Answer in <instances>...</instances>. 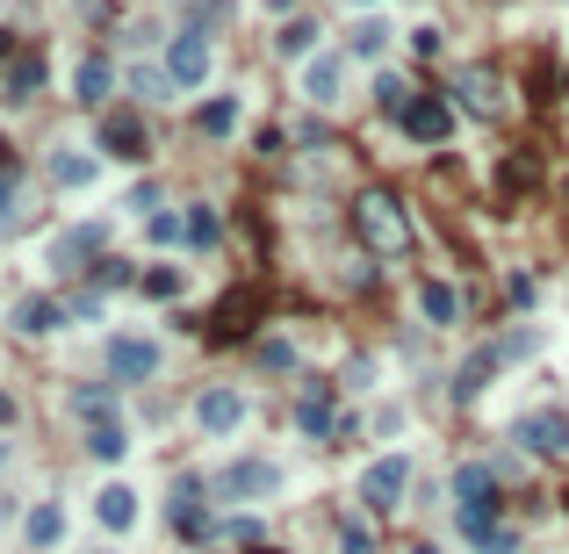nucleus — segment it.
Listing matches in <instances>:
<instances>
[{
    "mask_svg": "<svg viewBox=\"0 0 569 554\" xmlns=\"http://www.w3.org/2000/svg\"><path fill=\"white\" fill-rule=\"evenodd\" d=\"M454 526L476 554H512L519 547V526H504V490H498V468L468 461L454 475Z\"/></svg>",
    "mask_w": 569,
    "mask_h": 554,
    "instance_id": "1",
    "label": "nucleus"
},
{
    "mask_svg": "<svg viewBox=\"0 0 569 554\" xmlns=\"http://www.w3.org/2000/svg\"><path fill=\"white\" fill-rule=\"evenodd\" d=\"M346 224H353V238H361L368 260H411V209H404L397 188H361L353 195V209H346Z\"/></svg>",
    "mask_w": 569,
    "mask_h": 554,
    "instance_id": "2",
    "label": "nucleus"
},
{
    "mask_svg": "<svg viewBox=\"0 0 569 554\" xmlns=\"http://www.w3.org/2000/svg\"><path fill=\"white\" fill-rule=\"evenodd\" d=\"M289 417H295V433L303 439H325V447H339V381H325V375H303V389H295V403H289Z\"/></svg>",
    "mask_w": 569,
    "mask_h": 554,
    "instance_id": "3",
    "label": "nucleus"
},
{
    "mask_svg": "<svg viewBox=\"0 0 569 554\" xmlns=\"http://www.w3.org/2000/svg\"><path fill=\"white\" fill-rule=\"evenodd\" d=\"M259 317H267V288L245 281V288H231L224 303L202 317V339H209V346H239V339H253V331H259Z\"/></svg>",
    "mask_w": 569,
    "mask_h": 554,
    "instance_id": "4",
    "label": "nucleus"
},
{
    "mask_svg": "<svg viewBox=\"0 0 569 554\" xmlns=\"http://www.w3.org/2000/svg\"><path fill=\"white\" fill-rule=\"evenodd\" d=\"M217 497L224 504H259V497H281V461H267V453H239V461L217 468Z\"/></svg>",
    "mask_w": 569,
    "mask_h": 554,
    "instance_id": "5",
    "label": "nucleus"
},
{
    "mask_svg": "<svg viewBox=\"0 0 569 554\" xmlns=\"http://www.w3.org/2000/svg\"><path fill=\"white\" fill-rule=\"evenodd\" d=\"M44 260H51V274H58V281L94 274V267L108 260V224H72V231H58V238L44 245Z\"/></svg>",
    "mask_w": 569,
    "mask_h": 554,
    "instance_id": "6",
    "label": "nucleus"
},
{
    "mask_svg": "<svg viewBox=\"0 0 569 554\" xmlns=\"http://www.w3.org/2000/svg\"><path fill=\"white\" fill-rule=\"evenodd\" d=\"M217 72V44H209V30H173L166 44V87L173 94H195Z\"/></svg>",
    "mask_w": 569,
    "mask_h": 554,
    "instance_id": "7",
    "label": "nucleus"
},
{
    "mask_svg": "<svg viewBox=\"0 0 569 554\" xmlns=\"http://www.w3.org/2000/svg\"><path fill=\"white\" fill-rule=\"evenodd\" d=\"M448 102H462L468 116H484V122H504L512 116V94H504V72L498 66H462L454 72V94Z\"/></svg>",
    "mask_w": 569,
    "mask_h": 554,
    "instance_id": "8",
    "label": "nucleus"
},
{
    "mask_svg": "<svg viewBox=\"0 0 569 554\" xmlns=\"http://www.w3.org/2000/svg\"><path fill=\"white\" fill-rule=\"evenodd\" d=\"M519 353H534V331H519V339H490V346H476V353L462 361V375H454V397H462V403H476V397L490 389V375H498L504 361H519Z\"/></svg>",
    "mask_w": 569,
    "mask_h": 554,
    "instance_id": "9",
    "label": "nucleus"
},
{
    "mask_svg": "<svg viewBox=\"0 0 569 554\" xmlns=\"http://www.w3.org/2000/svg\"><path fill=\"white\" fill-rule=\"evenodd\" d=\"M202 490H209L202 475H181V483H173V497H166V526H173L181 540H195V547L224 533V526L209 519V497H202Z\"/></svg>",
    "mask_w": 569,
    "mask_h": 554,
    "instance_id": "10",
    "label": "nucleus"
},
{
    "mask_svg": "<svg viewBox=\"0 0 569 554\" xmlns=\"http://www.w3.org/2000/svg\"><path fill=\"white\" fill-rule=\"evenodd\" d=\"M512 439H519L526 453H541V461H562V453H569V411H562V403H541V411H519Z\"/></svg>",
    "mask_w": 569,
    "mask_h": 554,
    "instance_id": "11",
    "label": "nucleus"
},
{
    "mask_svg": "<svg viewBox=\"0 0 569 554\" xmlns=\"http://www.w3.org/2000/svg\"><path fill=\"white\" fill-rule=\"evenodd\" d=\"M94 144H102L108 158H123V166H144V158H152V130H144L138 108H108L102 130H94Z\"/></svg>",
    "mask_w": 569,
    "mask_h": 554,
    "instance_id": "12",
    "label": "nucleus"
},
{
    "mask_svg": "<svg viewBox=\"0 0 569 554\" xmlns=\"http://www.w3.org/2000/svg\"><path fill=\"white\" fill-rule=\"evenodd\" d=\"M152 375H159V346L138 339V331H116V339H108V381H116V389H138V381H152Z\"/></svg>",
    "mask_w": 569,
    "mask_h": 554,
    "instance_id": "13",
    "label": "nucleus"
},
{
    "mask_svg": "<svg viewBox=\"0 0 569 554\" xmlns=\"http://www.w3.org/2000/svg\"><path fill=\"white\" fill-rule=\"evenodd\" d=\"M404 490H411V461H404V453L368 461V475H361V504H368V511H397Z\"/></svg>",
    "mask_w": 569,
    "mask_h": 554,
    "instance_id": "14",
    "label": "nucleus"
},
{
    "mask_svg": "<svg viewBox=\"0 0 569 554\" xmlns=\"http://www.w3.org/2000/svg\"><path fill=\"white\" fill-rule=\"evenodd\" d=\"M411 144H448L454 138V102L448 94H418L411 108H404V122H397Z\"/></svg>",
    "mask_w": 569,
    "mask_h": 554,
    "instance_id": "15",
    "label": "nucleus"
},
{
    "mask_svg": "<svg viewBox=\"0 0 569 554\" xmlns=\"http://www.w3.org/2000/svg\"><path fill=\"white\" fill-rule=\"evenodd\" d=\"M195 425H202L209 439H231L245 425V397H239V389H224V381L202 389V397H195Z\"/></svg>",
    "mask_w": 569,
    "mask_h": 554,
    "instance_id": "16",
    "label": "nucleus"
},
{
    "mask_svg": "<svg viewBox=\"0 0 569 554\" xmlns=\"http://www.w3.org/2000/svg\"><path fill=\"white\" fill-rule=\"evenodd\" d=\"M44 94V51H15L0 66V102H36Z\"/></svg>",
    "mask_w": 569,
    "mask_h": 554,
    "instance_id": "17",
    "label": "nucleus"
},
{
    "mask_svg": "<svg viewBox=\"0 0 569 554\" xmlns=\"http://www.w3.org/2000/svg\"><path fill=\"white\" fill-rule=\"evenodd\" d=\"M66 325V295H22L15 303V331L22 339H51Z\"/></svg>",
    "mask_w": 569,
    "mask_h": 554,
    "instance_id": "18",
    "label": "nucleus"
},
{
    "mask_svg": "<svg viewBox=\"0 0 569 554\" xmlns=\"http://www.w3.org/2000/svg\"><path fill=\"white\" fill-rule=\"evenodd\" d=\"M94 519H102L108 533H130V526H138V490H130V483L94 490Z\"/></svg>",
    "mask_w": 569,
    "mask_h": 554,
    "instance_id": "19",
    "label": "nucleus"
},
{
    "mask_svg": "<svg viewBox=\"0 0 569 554\" xmlns=\"http://www.w3.org/2000/svg\"><path fill=\"white\" fill-rule=\"evenodd\" d=\"M66 411L80 417V425H108V417H116V381H80L66 397Z\"/></svg>",
    "mask_w": 569,
    "mask_h": 554,
    "instance_id": "20",
    "label": "nucleus"
},
{
    "mask_svg": "<svg viewBox=\"0 0 569 554\" xmlns=\"http://www.w3.org/2000/svg\"><path fill=\"white\" fill-rule=\"evenodd\" d=\"M339 87H346V58H339V51L311 58V72H303V94H311L317 108H332V102H339Z\"/></svg>",
    "mask_w": 569,
    "mask_h": 554,
    "instance_id": "21",
    "label": "nucleus"
},
{
    "mask_svg": "<svg viewBox=\"0 0 569 554\" xmlns=\"http://www.w3.org/2000/svg\"><path fill=\"white\" fill-rule=\"evenodd\" d=\"M418 310H426V325H462V288L454 281H418Z\"/></svg>",
    "mask_w": 569,
    "mask_h": 554,
    "instance_id": "22",
    "label": "nucleus"
},
{
    "mask_svg": "<svg viewBox=\"0 0 569 554\" xmlns=\"http://www.w3.org/2000/svg\"><path fill=\"white\" fill-rule=\"evenodd\" d=\"M108 87H116V66H108L102 51L80 58V72H72V94H80L86 108H102V102H108Z\"/></svg>",
    "mask_w": 569,
    "mask_h": 554,
    "instance_id": "23",
    "label": "nucleus"
},
{
    "mask_svg": "<svg viewBox=\"0 0 569 554\" xmlns=\"http://www.w3.org/2000/svg\"><path fill=\"white\" fill-rule=\"evenodd\" d=\"M231 130H239V94H209L195 108V138H231Z\"/></svg>",
    "mask_w": 569,
    "mask_h": 554,
    "instance_id": "24",
    "label": "nucleus"
},
{
    "mask_svg": "<svg viewBox=\"0 0 569 554\" xmlns=\"http://www.w3.org/2000/svg\"><path fill=\"white\" fill-rule=\"evenodd\" d=\"M498 188L512 195V202H526V195L541 188V158H534V152H512V158L498 166Z\"/></svg>",
    "mask_w": 569,
    "mask_h": 554,
    "instance_id": "25",
    "label": "nucleus"
},
{
    "mask_svg": "<svg viewBox=\"0 0 569 554\" xmlns=\"http://www.w3.org/2000/svg\"><path fill=\"white\" fill-rule=\"evenodd\" d=\"M22 540H30L36 554H44V547H58V540H66V511H58V504L44 497V504L30 511V526H22Z\"/></svg>",
    "mask_w": 569,
    "mask_h": 554,
    "instance_id": "26",
    "label": "nucleus"
},
{
    "mask_svg": "<svg viewBox=\"0 0 569 554\" xmlns=\"http://www.w3.org/2000/svg\"><path fill=\"white\" fill-rule=\"evenodd\" d=\"M224 245V216L209 202H188V252H217Z\"/></svg>",
    "mask_w": 569,
    "mask_h": 554,
    "instance_id": "27",
    "label": "nucleus"
},
{
    "mask_svg": "<svg viewBox=\"0 0 569 554\" xmlns=\"http://www.w3.org/2000/svg\"><path fill=\"white\" fill-rule=\"evenodd\" d=\"M94 174H102V158H86V152H58L51 158V188H86Z\"/></svg>",
    "mask_w": 569,
    "mask_h": 554,
    "instance_id": "28",
    "label": "nucleus"
},
{
    "mask_svg": "<svg viewBox=\"0 0 569 554\" xmlns=\"http://www.w3.org/2000/svg\"><path fill=\"white\" fill-rule=\"evenodd\" d=\"M411 102H418L411 80H397V72H382V80H375V108H382L390 122H404V108H411Z\"/></svg>",
    "mask_w": 569,
    "mask_h": 554,
    "instance_id": "29",
    "label": "nucleus"
},
{
    "mask_svg": "<svg viewBox=\"0 0 569 554\" xmlns=\"http://www.w3.org/2000/svg\"><path fill=\"white\" fill-rule=\"evenodd\" d=\"M123 447H130L123 417H108V425H86V453H94V461H123Z\"/></svg>",
    "mask_w": 569,
    "mask_h": 554,
    "instance_id": "30",
    "label": "nucleus"
},
{
    "mask_svg": "<svg viewBox=\"0 0 569 554\" xmlns=\"http://www.w3.org/2000/svg\"><path fill=\"white\" fill-rule=\"evenodd\" d=\"M138 288L152 295V303H181V288H188V274H181V267H144V274H138Z\"/></svg>",
    "mask_w": 569,
    "mask_h": 554,
    "instance_id": "31",
    "label": "nucleus"
},
{
    "mask_svg": "<svg viewBox=\"0 0 569 554\" xmlns=\"http://www.w3.org/2000/svg\"><path fill=\"white\" fill-rule=\"evenodd\" d=\"M346 51H353V58H382V51H390V22H375V15L353 22V44H346Z\"/></svg>",
    "mask_w": 569,
    "mask_h": 554,
    "instance_id": "32",
    "label": "nucleus"
},
{
    "mask_svg": "<svg viewBox=\"0 0 569 554\" xmlns=\"http://www.w3.org/2000/svg\"><path fill=\"white\" fill-rule=\"evenodd\" d=\"M339 554H375V526H368L361 511H346L339 519Z\"/></svg>",
    "mask_w": 569,
    "mask_h": 554,
    "instance_id": "33",
    "label": "nucleus"
},
{
    "mask_svg": "<svg viewBox=\"0 0 569 554\" xmlns=\"http://www.w3.org/2000/svg\"><path fill=\"white\" fill-rule=\"evenodd\" d=\"M317 36H325L317 22H289V30H281L275 44H281V58H311V51H317Z\"/></svg>",
    "mask_w": 569,
    "mask_h": 554,
    "instance_id": "34",
    "label": "nucleus"
},
{
    "mask_svg": "<svg viewBox=\"0 0 569 554\" xmlns=\"http://www.w3.org/2000/svg\"><path fill=\"white\" fill-rule=\"evenodd\" d=\"M144 238L152 245H188V216H166V209H159V216H144Z\"/></svg>",
    "mask_w": 569,
    "mask_h": 554,
    "instance_id": "35",
    "label": "nucleus"
},
{
    "mask_svg": "<svg viewBox=\"0 0 569 554\" xmlns=\"http://www.w3.org/2000/svg\"><path fill=\"white\" fill-rule=\"evenodd\" d=\"M86 281H94V288H130V281H138V267H130V260H116V252H108V260L102 267H94V274H86Z\"/></svg>",
    "mask_w": 569,
    "mask_h": 554,
    "instance_id": "36",
    "label": "nucleus"
},
{
    "mask_svg": "<svg viewBox=\"0 0 569 554\" xmlns=\"http://www.w3.org/2000/svg\"><path fill=\"white\" fill-rule=\"evenodd\" d=\"M259 367H267V375H289V367H295V346L267 339V346H259Z\"/></svg>",
    "mask_w": 569,
    "mask_h": 554,
    "instance_id": "37",
    "label": "nucleus"
},
{
    "mask_svg": "<svg viewBox=\"0 0 569 554\" xmlns=\"http://www.w3.org/2000/svg\"><path fill=\"white\" fill-rule=\"evenodd\" d=\"M224 533L245 540V547H259V519H245V511H239V519H224Z\"/></svg>",
    "mask_w": 569,
    "mask_h": 554,
    "instance_id": "38",
    "label": "nucleus"
},
{
    "mask_svg": "<svg viewBox=\"0 0 569 554\" xmlns=\"http://www.w3.org/2000/svg\"><path fill=\"white\" fill-rule=\"evenodd\" d=\"M504 295H512L519 310H526V303H534V295H541V288H534V274H512V281H504Z\"/></svg>",
    "mask_w": 569,
    "mask_h": 554,
    "instance_id": "39",
    "label": "nucleus"
},
{
    "mask_svg": "<svg viewBox=\"0 0 569 554\" xmlns=\"http://www.w3.org/2000/svg\"><path fill=\"white\" fill-rule=\"evenodd\" d=\"M411 58H440V30H411Z\"/></svg>",
    "mask_w": 569,
    "mask_h": 554,
    "instance_id": "40",
    "label": "nucleus"
},
{
    "mask_svg": "<svg viewBox=\"0 0 569 554\" xmlns=\"http://www.w3.org/2000/svg\"><path fill=\"white\" fill-rule=\"evenodd\" d=\"M15 174H22V158H15V144L0 138V180H15Z\"/></svg>",
    "mask_w": 569,
    "mask_h": 554,
    "instance_id": "41",
    "label": "nucleus"
},
{
    "mask_svg": "<svg viewBox=\"0 0 569 554\" xmlns=\"http://www.w3.org/2000/svg\"><path fill=\"white\" fill-rule=\"evenodd\" d=\"M8 425H15V397H8V389H0V433H8Z\"/></svg>",
    "mask_w": 569,
    "mask_h": 554,
    "instance_id": "42",
    "label": "nucleus"
},
{
    "mask_svg": "<svg viewBox=\"0 0 569 554\" xmlns=\"http://www.w3.org/2000/svg\"><path fill=\"white\" fill-rule=\"evenodd\" d=\"M8 209H15V180H0V224H8Z\"/></svg>",
    "mask_w": 569,
    "mask_h": 554,
    "instance_id": "43",
    "label": "nucleus"
},
{
    "mask_svg": "<svg viewBox=\"0 0 569 554\" xmlns=\"http://www.w3.org/2000/svg\"><path fill=\"white\" fill-rule=\"evenodd\" d=\"M8 58H15V36H8V30H0V66H8Z\"/></svg>",
    "mask_w": 569,
    "mask_h": 554,
    "instance_id": "44",
    "label": "nucleus"
},
{
    "mask_svg": "<svg viewBox=\"0 0 569 554\" xmlns=\"http://www.w3.org/2000/svg\"><path fill=\"white\" fill-rule=\"evenodd\" d=\"M404 554H440V547H432V540H411V547H404Z\"/></svg>",
    "mask_w": 569,
    "mask_h": 554,
    "instance_id": "45",
    "label": "nucleus"
},
{
    "mask_svg": "<svg viewBox=\"0 0 569 554\" xmlns=\"http://www.w3.org/2000/svg\"><path fill=\"white\" fill-rule=\"evenodd\" d=\"M253 554H281V547H253Z\"/></svg>",
    "mask_w": 569,
    "mask_h": 554,
    "instance_id": "46",
    "label": "nucleus"
},
{
    "mask_svg": "<svg viewBox=\"0 0 569 554\" xmlns=\"http://www.w3.org/2000/svg\"><path fill=\"white\" fill-rule=\"evenodd\" d=\"M562 202H569V174H562Z\"/></svg>",
    "mask_w": 569,
    "mask_h": 554,
    "instance_id": "47",
    "label": "nucleus"
},
{
    "mask_svg": "<svg viewBox=\"0 0 569 554\" xmlns=\"http://www.w3.org/2000/svg\"><path fill=\"white\" fill-rule=\"evenodd\" d=\"M353 8H375V0H353Z\"/></svg>",
    "mask_w": 569,
    "mask_h": 554,
    "instance_id": "48",
    "label": "nucleus"
},
{
    "mask_svg": "<svg viewBox=\"0 0 569 554\" xmlns=\"http://www.w3.org/2000/svg\"><path fill=\"white\" fill-rule=\"evenodd\" d=\"M0 468H8V447H0Z\"/></svg>",
    "mask_w": 569,
    "mask_h": 554,
    "instance_id": "49",
    "label": "nucleus"
},
{
    "mask_svg": "<svg viewBox=\"0 0 569 554\" xmlns=\"http://www.w3.org/2000/svg\"><path fill=\"white\" fill-rule=\"evenodd\" d=\"M562 511H569V490H562Z\"/></svg>",
    "mask_w": 569,
    "mask_h": 554,
    "instance_id": "50",
    "label": "nucleus"
},
{
    "mask_svg": "<svg viewBox=\"0 0 569 554\" xmlns=\"http://www.w3.org/2000/svg\"><path fill=\"white\" fill-rule=\"evenodd\" d=\"M562 94H569V72H562Z\"/></svg>",
    "mask_w": 569,
    "mask_h": 554,
    "instance_id": "51",
    "label": "nucleus"
}]
</instances>
